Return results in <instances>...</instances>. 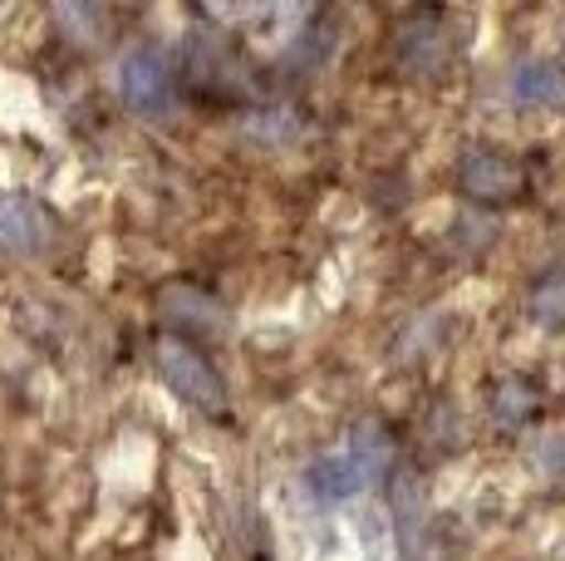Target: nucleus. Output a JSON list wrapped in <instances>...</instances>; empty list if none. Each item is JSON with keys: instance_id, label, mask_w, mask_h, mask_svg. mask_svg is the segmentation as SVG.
<instances>
[{"instance_id": "6", "label": "nucleus", "mask_w": 565, "mask_h": 561, "mask_svg": "<svg viewBox=\"0 0 565 561\" xmlns=\"http://www.w3.org/2000/svg\"><path fill=\"white\" fill-rule=\"evenodd\" d=\"M158 310L172 326V336H182V340L188 336H222V330L232 326V310H226L212 290L192 286V280H168V286L158 290Z\"/></svg>"}, {"instance_id": "4", "label": "nucleus", "mask_w": 565, "mask_h": 561, "mask_svg": "<svg viewBox=\"0 0 565 561\" xmlns=\"http://www.w3.org/2000/svg\"><path fill=\"white\" fill-rule=\"evenodd\" d=\"M60 236V218L35 192H10L0 198V252L6 256H40Z\"/></svg>"}, {"instance_id": "5", "label": "nucleus", "mask_w": 565, "mask_h": 561, "mask_svg": "<svg viewBox=\"0 0 565 561\" xmlns=\"http://www.w3.org/2000/svg\"><path fill=\"white\" fill-rule=\"evenodd\" d=\"M448 30H443V15L438 10H413V15L398 20L394 30V60L398 70L413 74V80H428V74H443L448 70Z\"/></svg>"}, {"instance_id": "7", "label": "nucleus", "mask_w": 565, "mask_h": 561, "mask_svg": "<svg viewBox=\"0 0 565 561\" xmlns=\"http://www.w3.org/2000/svg\"><path fill=\"white\" fill-rule=\"evenodd\" d=\"M306 483L320 502H350V498H360L374 478H369L364 463L354 458L350 448H330L306 468Z\"/></svg>"}, {"instance_id": "14", "label": "nucleus", "mask_w": 565, "mask_h": 561, "mask_svg": "<svg viewBox=\"0 0 565 561\" xmlns=\"http://www.w3.org/2000/svg\"><path fill=\"white\" fill-rule=\"evenodd\" d=\"M531 468H536L541 478H565V438L541 434L536 448H531Z\"/></svg>"}, {"instance_id": "2", "label": "nucleus", "mask_w": 565, "mask_h": 561, "mask_svg": "<svg viewBox=\"0 0 565 561\" xmlns=\"http://www.w3.org/2000/svg\"><path fill=\"white\" fill-rule=\"evenodd\" d=\"M452 178H458L462 198L477 202V208H507V202L526 198V188H531L526 163H521L516 154H507V148H492V144L467 148Z\"/></svg>"}, {"instance_id": "11", "label": "nucleus", "mask_w": 565, "mask_h": 561, "mask_svg": "<svg viewBox=\"0 0 565 561\" xmlns=\"http://www.w3.org/2000/svg\"><path fill=\"white\" fill-rule=\"evenodd\" d=\"M344 448H350L354 458L364 463L369 478H379V473L394 463V434H388L384 419H364V424L350 434V444H344Z\"/></svg>"}, {"instance_id": "3", "label": "nucleus", "mask_w": 565, "mask_h": 561, "mask_svg": "<svg viewBox=\"0 0 565 561\" xmlns=\"http://www.w3.org/2000/svg\"><path fill=\"white\" fill-rule=\"evenodd\" d=\"M118 99L138 118H168L178 109V74L158 45H128L118 60Z\"/></svg>"}, {"instance_id": "9", "label": "nucleus", "mask_w": 565, "mask_h": 561, "mask_svg": "<svg viewBox=\"0 0 565 561\" xmlns=\"http://www.w3.org/2000/svg\"><path fill=\"white\" fill-rule=\"evenodd\" d=\"M487 404H492V419L502 428H521L541 409V384L526 380V374H502L492 384V394H487Z\"/></svg>"}, {"instance_id": "13", "label": "nucleus", "mask_w": 565, "mask_h": 561, "mask_svg": "<svg viewBox=\"0 0 565 561\" xmlns=\"http://www.w3.org/2000/svg\"><path fill=\"white\" fill-rule=\"evenodd\" d=\"M54 20H60V30H70L74 45H94V40L104 35V10H89V6H60L54 10Z\"/></svg>"}, {"instance_id": "12", "label": "nucleus", "mask_w": 565, "mask_h": 561, "mask_svg": "<svg viewBox=\"0 0 565 561\" xmlns=\"http://www.w3.org/2000/svg\"><path fill=\"white\" fill-rule=\"evenodd\" d=\"M394 512H398V542H404V557L413 561L423 547V522H428V507H423V488L413 478H398L394 488Z\"/></svg>"}, {"instance_id": "8", "label": "nucleus", "mask_w": 565, "mask_h": 561, "mask_svg": "<svg viewBox=\"0 0 565 561\" xmlns=\"http://www.w3.org/2000/svg\"><path fill=\"white\" fill-rule=\"evenodd\" d=\"M512 99L521 109H565V64L551 55H526L512 70Z\"/></svg>"}, {"instance_id": "1", "label": "nucleus", "mask_w": 565, "mask_h": 561, "mask_svg": "<svg viewBox=\"0 0 565 561\" xmlns=\"http://www.w3.org/2000/svg\"><path fill=\"white\" fill-rule=\"evenodd\" d=\"M153 364H158L162 384H168V390L178 394L182 404L202 409V414H212V419H222L226 409H232V394H226L222 370H216V364L206 360V354H202L192 340L162 336V340L153 345Z\"/></svg>"}, {"instance_id": "10", "label": "nucleus", "mask_w": 565, "mask_h": 561, "mask_svg": "<svg viewBox=\"0 0 565 561\" xmlns=\"http://www.w3.org/2000/svg\"><path fill=\"white\" fill-rule=\"evenodd\" d=\"M526 320L536 330H565V262L556 266H546L536 280H531V290H526Z\"/></svg>"}]
</instances>
